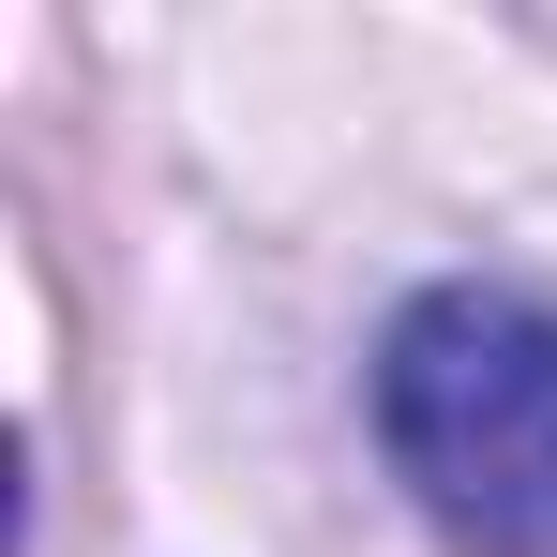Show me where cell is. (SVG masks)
Returning <instances> with one entry per match:
<instances>
[{"instance_id":"1","label":"cell","mask_w":557,"mask_h":557,"mask_svg":"<svg viewBox=\"0 0 557 557\" xmlns=\"http://www.w3.org/2000/svg\"><path fill=\"white\" fill-rule=\"evenodd\" d=\"M392 482L482 557H557V301L437 286L376 347Z\"/></svg>"}]
</instances>
